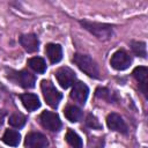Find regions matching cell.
<instances>
[{"instance_id":"6da1fadb","label":"cell","mask_w":148,"mask_h":148,"mask_svg":"<svg viewBox=\"0 0 148 148\" xmlns=\"http://www.w3.org/2000/svg\"><path fill=\"white\" fill-rule=\"evenodd\" d=\"M73 61L75 62V65L83 72L86 73L88 76L94 77V79H98L99 77V71L98 67L96 65V62L87 54H81V53H75Z\"/></svg>"},{"instance_id":"7a4b0ae2","label":"cell","mask_w":148,"mask_h":148,"mask_svg":"<svg viewBox=\"0 0 148 148\" xmlns=\"http://www.w3.org/2000/svg\"><path fill=\"white\" fill-rule=\"evenodd\" d=\"M80 23L84 29H87L89 32H91L98 39L106 40L112 36V27L109 24L90 22V21H81Z\"/></svg>"},{"instance_id":"3957f363","label":"cell","mask_w":148,"mask_h":148,"mask_svg":"<svg viewBox=\"0 0 148 148\" xmlns=\"http://www.w3.org/2000/svg\"><path fill=\"white\" fill-rule=\"evenodd\" d=\"M40 89H42L45 102L51 108H57L61 97H62L61 92H59L56 89V87L51 83V81H49V80H43L40 82Z\"/></svg>"},{"instance_id":"277c9868","label":"cell","mask_w":148,"mask_h":148,"mask_svg":"<svg viewBox=\"0 0 148 148\" xmlns=\"http://www.w3.org/2000/svg\"><path fill=\"white\" fill-rule=\"evenodd\" d=\"M39 120H40L42 126L44 128L51 131V132H58L61 127V121H60L59 116L54 112H51V111L42 112Z\"/></svg>"},{"instance_id":"5b68a950","label":"cell","mask_w":148,"mask_h":148,"mask_svg":"<svg viewBox=\"0 0 148 148\" xmlns=\"http://www.w3.org/2000/svg\"><path fill=\"white\" fill-rule=\"evenodd\" d=\"M54 74H56V79H57L58 83L65 89H67L72 84H74L75 79H76L75 73L69 67H60L59 69L56 71Z\"/></svg>"},{"instance_id":"8992f818","label":"cell","mask_w":148,"mask_h":148,"mask_svg":"<svg viewBox=\"0 0 148 148\" xmlns=\"http://www.w3.org/2000/svg\"><path fill=\"white\" fill-rule=\"evenodd\" d=\"M25 148H47L49 141L46 136L39 132H30L25 136Z\"/></svg>"},{"instance_id":"52a82bcc","label":"cell","mask_w":148,"mask_h":148,"mask_svg":"<svg viewBox=\"0 0 148 148\" xmlns=\"http://www.w3.org/2000/svg\"><path fill=\"white\" fill-rule=\"evenodd\" d=\"M131 62H132L131 57L128 56V53H126L123 50L114 52L111 57V60H110L111 66L117 71H124V69L128 68Z\"/></svg>"},{"instance_id":"ba28073f","label":"cell","mask_w":148,"mask_h":148,"mask_svg":"<svg viewBox=\"0 0 148 148\" xmlns=\"http://www.w3.org/2000/svg\"><path fill=\"white\" fill-rule=\"evenodd\" d=\"M89 89L83 82H76L74 83V87L71 91V98L77 102L79 104H84L88 98Z\"/></svg>"},{"instance_id":"9c48e42d","label":"cell","mask_w":148,"mask_h":148,"mask_svg":"<svg viewBox=\"0 0 148 148\" xmlns=\"http://www.w3.org/2000/svg\"><path fill=\"white\" fill-rule=\"evenodd\" d=\"M106 125L112 131L120 132L124 134L127 133V125L118 113H110L106 117Z\"/></svg>"},{"instance_id":"30bf717a","label":"cell","mask_w":148,"mask_h":148,"mask_svg":"<svg viewBox=\"0 0 148 148\" xmlns=\"http://www.w3.org/2000/svg\"><path fill=\"white\" fill-rule=\"evenodd\" d=\"M15 77H12L17 84H20L23 88H34L35 87V82H36V77L34 74L27 72V71H21V72H16L14 74Z\"/></svg>"},{"instance_id":"8fae6325","label":"cell","mask_w":148,"mask_h":148,"mask_svg":"<svg viewBox=\"0 0 148 148\" xmlns=\"http://www.w3.org/2000/svg\"><path fill=\"white\" fill-rule=\"evenodd\" d=\"M20 43L23 46V49L29 52V53H34L36 51H38V46H39V42L36 35L34 34H27V35H22L20 37Z\"/></svg>"},{"instance_id":"7c38bea8","label":"cell","mask_w":148,"mask_h":148,"mask_svg":"<svg viewBox=\"0 0 148 148\" xmlns=\"http://www.w3.org/2000/svg\"><path fill=\"white\" fill-rule=\"evenodd\" d=\"M133 76L139 82V87L145 96H147V76H148V69L145 66H139L134 68Z\"/></svg>"},{"instance_id":"4fadbf2b","label":"cell","mask_w":148,"mask_h":148,"mask_svg":"<svg viewBox=\"0 0 148 148\" xmlns=\"http://www.w3.org/2000/svg\"><path fill=\"white\" fill-rule=\"evenodd\" d=\"M20 98H21V102H22L23 106L28 111H35V110H37L40 106L39 98L35 94H30V92L21 94L20 95Z\"/></svg>"},{"instance_id":"5bb4252c","label":"cell","mask_w":148,"mask_h":148,"mask_svg":"<svg viewBox=\"0 0 148 148\" xmlns=\"http://www.w3.org/2000/svg\"><path fill=\"white\" fill-rule=\"evenodd\" d=\"M45 53L52 64H57L62 59V49L59 44H47Z\"/></svg>"},{"instance_id":"9a60e30c","label":"cell","mask_w":148,"mask_h":148,"mask_svg":"<svg viewBox=\"0 0 148 148\" xmlns=\"http://www.w3.org/2000/svg\"><path fill=\"white\" fill-rule=\"evenodd\" d=\"M20 139H21V135L15 130H7L5 132V134H3V136H2L3 142L6 145L13 146V147H15V146H17L20 143Z\"/></svg>"},{"instance_id":"2e32d148","label":"cell","mask_w":148,"mask_h":148,"mask_svg":"<svg viewBox=\"0 0 148 148\" xmlns=\"http://www.w3.org/2000/svg\"><path fill=\"white\" fill-rule=\"evenodd\" d=\"M64 113H65V117H66L69 121H72V123L79 121V120L81 119V117H82V111H81V109L77 108V106H75V105H68V106L65 109Z\"/></svg>"},{"instance_id":"e0dca14e","label":"cell","mask_w":148,"mask_h":148,"mask_svg":"<svg viewBox=\"0 0 148 148\" xmlns=\"http://www.w3.org/2000/svg\"><path fill=\"white\" fill-rule=\"evenodd\" d=\"M28 65L30 68H32L35 72L37 73H44L46 71V64L44 61L43 58L40 57H34V58H30L28 60Z\"/></svg>"},{"instance_id":"ac0fdd59","label":"cell","mask_w":148,"mask_h":148,"mask_svg":"<svg viewBox=\"0 0 148 148\" xmlns=\"http://www.w3.org/2000/svg\"><path fill=\"white\" fill-rule=\"evenodd\" d=\"M65 139H66L67 143L71 145L72 147H74V148H82V140L73 130H68L67 131V133L65 135Z\"/></svg>"},{"instance_id":"d6986e66","label":"cell","mask_w":148,"mask_h":148,"mask_svg":"<svg viewBox=\"0 0 148 148\" xmlns=\"http://www.w3.org/2000/svg\"><path fill=\"white\" fill-rule=\"evenodd\" d=\"M9 125L13 126V127H16V128H21L24 126L25 121H27V118L25 116H23L22 113H14L9 117Z\"/></svg>"},{"instance_id":"ffe728a7","label":"cell","mask_w":148,"mask_h":148,"mask_svg":"<svg viewBox=\"0 0 148 148\" xmlns=\"http://www.w3.org/2000/svg\"><path fill=\"white\" fill-rule=\"evenodd\" d=\"M132 51L134 52L135 56L141 57V58H146L147 56V51H146V43L143 42H132Z\"/></svg>"},{"instance_id":"44dd1931","label":"cell","mask_w":148,"mask_h":148,"mask_svg":"<svg viewBox=\"0 0 148 148\" xmlns=\"http://www.w3.org/2000/svg\"><path fill=\"white\" fill-rule=\"evenodd\" d=\"M86 123H87V125H88L89 127H92V128H101V124L98 123V120H97L92 114H88Z\"/></svg>"},{"instance_id":"7402d4cb","label":"cell","mask_w":148,"mask_h":148,"mask_svg":"<svg viewBox=\"0 0 148 148\" xmlns=\"http://www.w3.org/2000/svg\"><path fill=\"white\" fill-rule=\"evenodd\" d=\"M3 118H5V112H3V111H0V125H1L2 121H3Z\"/></svg>"}]
</instances>
